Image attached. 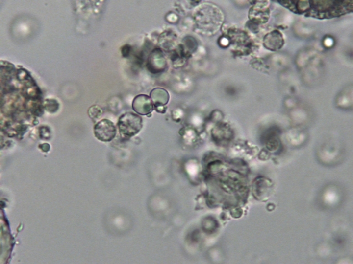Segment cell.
I'll use <instances>...</instances> for the list:
<instances>
[{
  "mask_svg": "<svg viewBox=\"0 0 353 264\" xmlns=\"http://www.w3.org/2000/svg\"><path fill=\"white\" fill-rule=\"evenodd\" d=\"M132 108L136 113L147 116L153 111L154 105L150 97L140 94L136 96L132 101Z\"/></svg>",
  "mask_w": 353,
  "mask_h": 264,
  "instance_id": "5b68a950",
  "label": "cell"
},
{
  "mask_svg": "<svg viewBox=\"0 0 353 264\" xmlns=\"http://www.w3.org/2000/svg\"><path fill=\"white\" fill-rule=\"evenodd\" d=\"M94 131L95 137L103 142H111L117 134L116 126L108 119H103L97 122Z\"/></svg>",
  "mask_w": 353,
  "mask_h": 264,
  "instance_id": "3957f363",
  "label": "cell"
},
{
  "mask_svg": "<svg viewBox=\"0 0 353 264\" xmlns=\"http://www.w3.org/2000/svg\"><path fill=\"white\" fill-rule=\"evenodd\" d=\"M154 109H155V110H156V111L158 112L162 113H165L166 112V108L165 107H157V108H154Z\"/></svg>",
  "mask_w": 353,
  "mask_h": 264,
  "instance_id": "8fae6325",
  "label": "cell"
},
{
  "mask_svg": "<svg viewBox=\"0 0 353 264\" xmlns=\"http://www.w3.org/2000/svg\"><path fill=\"white\" fill-rule=\"evenodd\" d=\"M117 126L122 138H131L142 129L143 119L138 114L127 112L119 118Z\"/></svg>",
  "mask_w": 353,
  "mask_h": 264,
  "instance_id": "7a4b0ae2",
  "label": "cell"
},
{
  "mask_svg": "<svg viewBox=\"0 0 353 264\" xmlns=\"http://www.w3.org/2000/svg\"><path fill=\"white\" fill-rule=\"evenodd\" d=\"M130 46L129 45H125L122 48V54L124 57H126L130 54Z\"/></svg>",
  "mask_w": 353,
  "mask_h": 264,
  "instance_id": "30bf717a",
  "label": "cell"
},
{
  "mask_svg": "<svg viewBox=\"0 0 353 264\" xmlns=\"http://www.w3.org/2000/svg\"><path fill=\"white\" fill-rule=\"evenodd\" d=\"M43 108L47 111L50 113H55L58 111L59 108V104L55 99H47L44 101Z\"/></svg>",
  "mask_w": 353,
  "mask_h": 264,
  "instance_id": "ba28073f",
  "label": "cell"
},
{
  "mask_svg": "<svg viewBox=\"0 0 353 264\" xmlns=\"http://www.w3.org/2000/svg\"><path fill=\"white\" fill-rule=\"evenodd\" d=\"M150 97L152 101L154 108L165 107L170 99L169 92L162 88H154L150 92Z\"/></svg>",
  "mask_w": 353,
  "mask_h": 264,
  "instance_id": "8992f818",
  "label": "cell"
},
{
  "mask_svg": "<svg viewBox=\"0 0 353 264\" xmlns=\"http://www.w3.org/2000/svg\"><path fill=\"white\" fill-rule=\"evenodd\" d=\"M102 110L97 105H93L88 110V116L92 120H98L102 115Z\"/></svg>",
  "mask_w": 353,
  "mask_h": 264,
  "instance_id": "9c48e42d",
  "label": "cell"
},
{
  "mask_svg": "<svg viewBox=\"0 0 353 264\" xmlns=\"http://www.w3.org/2000/svg\"><path fill=\"white\" fill-rule=\"evenodd\" d=\"M264 45L271 50L279 48L280 45V35L276 32L269 34L264 39Z\"/></svg>",
  "mask_w": 353,
  "mask_h": 264,
  "instance_id": "52a82bcc",
  "label": "cell"
},
{
  "mask_svg": "<svg viewBox=\"0 0 353 264\" xmlns=\"http://www.w3.org/2000/svg\"><path fill=\"white\" fill-rule=\"evenodd\" d=\"M352 7L350 1H307L304 13L320 19H330L350 12Z\"/></svg>",
  "mask_w": 353,
  "mask_h": 264,
  "instance_id": "6da1fadb",
  "label": "cell"
},
{
  "mask_svg": "<svg viewBox=\"0 0 353 264\" xmlns=\"http://www.w3.org/2000/svg\"><path fill=\"white\" fill-rule=\"evenodd\" d=\"M167 62L160 48H155L150 54L147 63L150 72L157 73L163 72L166 67Z\"/></svg>",
  "mask_w": 353,
  "mask_h": 264,
  "instance_id": "277c9868",
  "label": "cell"
}]
</instances>
